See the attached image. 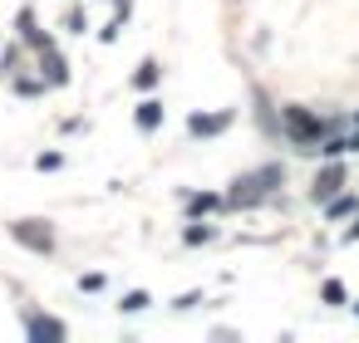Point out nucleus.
Listing matches in <instances>:
<instances>
[{"mask_svg":"<svg viewBox=\"0 0 359 343\" xmlns=\"http://www.w3.org/2000/svg\"><path fill=\"white\" fill-rule=\"evenodd\" d=\"M123 309H128V314H138V309H148V295H128V299H123Z\"/></svg>","mask_w":359,"mask_h":343,"instance_id":"7ed1b4c3","label":"nucleus"},{"mask_svg":"<svg viewBox=\"0 0 359 343\" xmlns=\"http://www.w3.org/2000/svg\"><path fill=\"white\" fill-rule=\"evenodd\" d=\"M227 118H192V133H217Z\"/></svg>","mask_w":359,"mask_h":343,"instance_id":"f03ea898","label":"nucleus"},{"mask_svg":"<svg viewBox=\"0 0 359 343\" xmlns=\"http://www.w3.org/2000/svg\"><path fill=\"white\" fill-rule=\"evenodd\" d=\"M158 118H163V108H158V103H143L138 123H143V128H158Z\"/></svg>","mask_w":359,"mask_h":343,"instance_id":"f257e3e1","label":"nucleus"}]
</instances>
